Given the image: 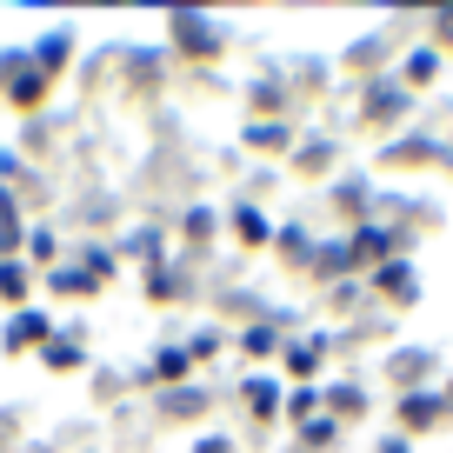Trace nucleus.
Returning a JSON list of instances; mask_svg holds the SVG:
<instances>
[{
  "label": "nucleus",
  "instance_id": "f257e3e1",
  "mask_svg": "<svg viewBox=\"0 0 453 453\" xmlns=\"http://www.w3.org/2000/svg\"><path fill=\"white\" fill-rule=\"evenodd\" d=\"M27 7H134V0H27Z\"/></svg>",
  "mask_w": 453,
  "mask_h": 453
},
{
  "label": "nucleus",
  "instance_id": "f03ea898",
  "mask_svg": "<svg viewBox=\"0 0 453 453\" xmlns=\"http://www.w3.org/2000/svg\"><path fill=\"white\" fill-rule=\"evenodd\" d=\"M134 7H226V0H134Z\"/></svg>",
  "mask_w": 453,
  "mask_h": 453
}]
</instances>
